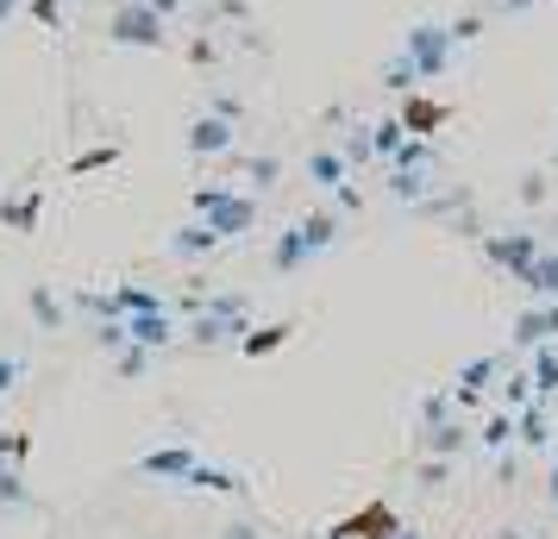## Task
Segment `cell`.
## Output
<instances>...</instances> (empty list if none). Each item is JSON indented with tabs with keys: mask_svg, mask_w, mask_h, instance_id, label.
<instances>
[{
	"mask_svg": "<svg viewBox=\"0 0 558 539\" xmlns=\"http://www.w3.org/2000/svg\"><path fill=\"white\" fill-rule=\"evenodd\" d=\"M332 238H339V213H307V220H295V226L277 238V252H270V264L277 270H302L314 252H327Z\"/></svg>",
	"mask_w": 558,
	"mask_h": 539,
	"instance_id": "1",
	"label": "cell"
},
{
	"mask_svg": "<svg viewBox=\"0 0 558 539\" xmlns=\"http://www.w3.org/2000/svg\"><path fill=\"white\" fill-rule=\"evenodd\" d=\"M195 213H202L220 238H239V232L257 226V201L252 195H232V188H202V195H195Z\"/></svg>",
	"mask_w": 558,
	"mask_h": 539,
	"instance_id": "2",
	"label": "cell"
},
{
	"mask_svg": "<svg viewBox=\"0 0 558 539\" xmlns=\"http://www.w3.org/2000/svg\"><path fill=\"white\" fill-rule=\"evenodd\" d=\"M107 38L113 45H145V51H157L163 45V13H157L151 0H120L113 20H107Z\"/></svg>",
	"mask_w": 558,
	"mask_h": 539,
	"instance_id": "3",
	"label": "cell"
},
{
	"mask_svg": "<svg viewBox=\"0 0 558 539\" xmlns=\"http://www.w3.org/2000/svg\"><path fill=\"white\" fill-rule=\"evenodd\" d=\"M452 26H408V38H402V51L414 57V70H421V82H433V76H446V57H452Z\"/></svg>",
	"mask_w": 558,
	"mask_h": 539,
	"instance_id": "4",
	"label": "cell"
},
{
	"mask_svg": "<svg viewBox=\"0 0 558 539\" xmlns=\"http://www.w3.org/2000/svg\"><path fill=\"white\" fill-rule=\"evenodd\" d=\"M232 145H239V132H232L227 113H202V120L189 126V151L195 157H220V151H232Z\"/></svg>",
	"mask_w": 558,
	"mask_h": 539,
	"instance_id": "5",
	"label": "cell"
},
{
	"mask_svg": "<svg viewBox=\"0 0 558 539\" xmlns=\"http://www.w3.org/2000/svg\"><path fill=\"white\" fill-rule=\"evenodd\" d=\"M489 257L502 270H514V277H527L533 257H539V232H502V238H489Z\"/></svg>",
	"mask_w": 558,
	"mask_h": 539,
	"instance_id": "6",
	"label": "cell"
},
{
	"mask_svg": "<svg viewBox=\"0 0 558 539\" xmlns=\"http://www.w3.org/2000/svg\"><path fill=\"white\" fill-rule=\"evenodd\" d=\"M126 339L151 352V345H170V339H177V327H170V314H163V308H157V314H132V320H126Z\"/></svg>",
	"mask_w": 558,
	"mask_h": 539,
	"instance_id": "7",
	"label": "cell"
},
{
	"mask_svg": "<svg viewBox=\"0 0 558 539\" xmlns=\"http://www.w3.org/2000/svg\"><path fill=\"white\" fill-rule=\"evenodd\" d=\"M195 452H189V445H170V452H151V458L138 464V470H151V477H182V483H189V470H195Z\"/></svg>",
	"mask_w": 558,
	"mask_h": 539,
	"instance_id": "8",
	"label": "cell"
},
{
	"mask_svg": "<svg viewBox=\"0 0 558 539\" xmlns=\"http://www.w3.org/2000/svg\"><path fill=\"white\" fill-rule=\"evenodd\" d=\"M345 170H352L345 151H314V157H307V176L320 182V188H345Z\"/></svg>",
	"mask_w": 558,
	"mask_h": 539,
	"instance_id": "9",
	"label": "cell"
},
{
	"mask_svg": "<svg viewBox=\"0 0 558 539\" xmlns=\"http://www.w3.org/2000/svg\"><path fill=\"white\" fill-rule=\"evenodd\" d=\"M514 439H521V445H533V452H546V445H553L546 408H521V414H514Z\"/></svg>",
	"mask_w": 558,
	"mask_h": 539,
	"instance_id": "10",
	"label": "cell"
},
{
	"mask_svg": "<svg viewBox=\"0 0 558 539\" xmlns=\"http://www.w3.org/2000/svg\"><path fill=\"white\" fill-rule=\"evenodd\" d=\"M521 283H527L539 302H558V252H553V257H546V252L533 257V270L521 277Z\"/></svg>",
	"mask_w": 558,
	"mask_h": 539,
	"instance_id": "11",
	"label": "cell"
},
{
	"mask_svg": "<svg viewBox=\"0 0 558 539\" xmlns=\"http://www.w3.org/2000/svg\"><path fill=\"white\" fill-rule=\"evenodd\" d=\"M214 245H220V232L207 226V220H202V226H182L177 238H170V252H177V257H202V252H214Z\"/></svg>",
	"mask_w": 558,
	"mask_h": 539,
	"instance_id": "12",
	"label": "cell"
},
{
	"mask_svg": "<svg viewBox=\"0 0 558 539\" xmlns=\"http://www.w3.org/2000/svg\"><path fill=\"white\" fill-rule=\"evenodd\" d=\"M289 333H295V327H257V333H252V339H239V345H245V358H264V352H277Z\"/></svg>",
	"mask_w": 558,
	"mask_h": 539,
	"instance_id": "13",
	"label": "cell"
},
{
	"mask_svg": "<svg viewBox=\"0 0 558 539\" xmlns=\"http://www.w3.org/2000/svg\"><path fill=\"white\" fill-rule=\"evenodd\" d=\"M396 120H402L408 132H421V126H439V120H446V107H433V101H408L402 113H396Z\"/></svg>",
	"mask_w": 558,
	"mask_h": 539,
	"instance_id": "14",
	"label": "cell"
},
{
	"mask_svg": "<svg viewBox=\"0 0 558 539\" xmlns=\"http://www.w3.org/2000/svg\"><path fill=\"white\" fill-rule=\"evenodd\" d=\"M0 220L13 232H26L32 220H38V195H20V201H0Z\"/></svg>",
	"mask_w": 558,
	"mask_h": 539,
	"instance_id": "15",
	"label": "cell"
},
{
	"mask_svg": "<svg viewBox=\"0 0 558 539\" xmlns=\"http://www.w3.org/2000/svg\"><path fill=\"white\" fill-rule=\"evenodd\" d=\"M533 389L539 395H558V352H539L533 358Z\"/></svg>",
	"mask_w": 558,
	"mask_h": 539,
	"instance_id": "16",
	"label": "cell"
},
{
	"mask_svg": "<svg viewBox=\"0 0 558 539\" xmlns=\"http://www.w3.org/2000/svg\"><path fill=\"white\" fill-rule=\"evenodd\" d=\"M277 176H282L277 157H245V182H252V188H270Z\"/></svg>",
	"mask_w": 558,
	"mask_h": 539,
	"instance_id": "17",
	"label": "cell"
},
{
	"mask_svg": "<svg viewBox=\"0 0 558 539\" xmlns=\"http://www.w3.org/2000/svg\"><path fill=\"white\" fill-rule=\"evenodd\" d=\"M489 377H496V358H471V364H464V377H458V389H464V395H477Z\"/></svg>",
	"mask_w": 558,
	"mask_h": 539,
	"instance_id": "18",
	"label": "cell"
},
{
	"mask_svg": "<svg viewBox=\"0 0 558 539\" xmlns=\"http://www.w3.org/2000/svg\"><path fill=\"white\" fill-rule=\"evenodd\" d=\"M383 82H389V88H402V95H408V88H414V82H421V70H414V57H396V63H389V70H383Z\"/></svg>",
	"mask_w": 558,
	"mask_h": 539,
	"instance_id": "19",
	"label": "cell"
},
{
	"mask_svg": "<svg viewBox=\"0 0 558 539\" xmlns=\"http://www.w3.org/2000/svg\"><path fill=\"white\" fill-rule=\"evenodd\" d=\"M514 339H521V345H539V339H553V333H546V308H527V314H521Z\"/></svg>",
	"mask_w": 558,
	"mask_h": 539,
	"instance_id": "20",
	"label": "cell"
},
{
	"mask_svg": "<svg viewBox=\"0 0 558 539\" xmlns=\"http://www.w3.org/2000/svg\"><path fill=\"white\" fill-rule=\"evenodd\" d=\"M26 7H32V20H38L45 32H63V7H57V0H26Z\"/></svg>",
	"mask_w": 558,
	"mask_h": 539,
	"instance_id": "21",
	"label": "cell"
},
{
	"mask_svg": "<svg viewBox=\"0 0 558 539\" xmlns=\"http://www.w3.org/2000/svg\"><path fill=\"white\" fill-rule=\"evenodd\" d=\"M32 314H38L45 327H57V320H63V308H57V295H51V289H32Z\"/></svg>",
	"mask_w": 558,
	"mask_h": 539,
	"instance_id": "22",
	"label": "cell"
},
{
	"mask_svg": "<svg viewBox=\"0 0 558 539\" xmlns=\"http://www.w3.org/2000/svg\"><path fill=\"white\" fill-rule=\"evenodd\" d=\"M514 439V414H496L489 427H483V445H508Z\"/></svg>",
	"mask_w": 558,
	"mask_h": 539,
	"instance_id": "23",
	"label": "cell"
},
{
	"mask_svg": "<svg viewBox=\"0 0 558 539\" xmlns=\"http://www.w3.org/2000/svg\"><path fill=\"white\" fill-rule=\"evenodd\" d=\"M20 495H26V489H20V470L0 464V502H20Z\"/></svg>",
	"mask_w": 558,
	"mask_h": 539,
	"instance_id": "24",
	"label": "cell"
},
{
	"mask_svg": "<svg viewBox=\"0 0 558 539\" xmlns=\"http://www.w3.org/2000/svg\"><path fill=\"white\" fill-rule=\"evenodd\" d=\"M477 26H483L477 13H464V20H452V38H458V45H471V38H477Z\"/></svg>",
	"mask_w": 558,
	"mask_h": 539,
	"instance_id": "25",
	"label": "cell"
},
{
	"mask_svg": "<svg viewBox=\"0 0 558 539\" xmlns=\"http://www.w3.org/2000/svg\"><path fill=\"white\" fill-rule=\"evenodd\" d=\"M120 370H126V377H138V370H145V345H132L126 358H120Z\"/></svg>",
	"mask_w": 558,
	"mask_h": 539,
	"instance_id": "26",
	"label": "cell"
},
{
	"mask_svg": "<svg viewBox=\"0 0 558 539\" xmlns=\"http://www.w3.org/2000/svg\"><path fill=\"white\" fill-rule=\"evenodd\" d=\"M13 377H20V364H13V358H0V395L13 389Z\"/></svg>",
	"mask_w": 558,
	"mask_h": 539,
	"instance_id": "27",
	"label": "cell"
},
{
	"mask_svg": "<svg viewBox=\"0 0 558 539\" xmlns=\"http://www.w3.org/2000/svg\"><path fill=\"white\" fill-rule=\"evenodd\" d=\"M489 7H496V13H527L533 0H489Z\"/></svg>",
	"mask_w": 558,
	"mask_h": 539,
	"instance_id": "28",
	"label": "cell"
},
{
	"mask_svg": "<svg viewBox=\"0 0 558 539\" xmlns=\"http://www.w3.org/2000/svg\"><path fill=\"white\" fill-rule=\"evenodd\" d=\"M13 13H20V0H0V26H7V20H13Z\"/></svg>",
	"mask_w": 558,
	"mask_h": 539,
	"instance_id": "29",
	"label": "cell"
},
{
	"mask_svg": "<svg viewBox=\"0 0 558 539\" xmlns=\"http://www.w3.org/2000/svg\"><path fill=\"white\" fill-rule=\"evenodd\" d=\"M546 333H558V302H546Z\"/></svg>",
	"mask_w": 558,
	"mask_h": 539,
	"instance_id": "30",
	"label": "cell"
},
{
	"mask_svg": "<svg viewBox=\"0 0 558 539\" xmlns=\"http://www.w3.org/2000/svg\"><path fill=\"white\" fill-rule=\"evenodd\" d=\"M151 7H157V13H163V20H170V13H177L182 0H151Z\"/></svg>",
	"mask_w": 558,
	"mask_h": 539,
	"instance_id": "31",
	"label": "cell"
},
{
	"mask_svg": "<svg viewBox=\"0 0 558 539\" xmlns=\"http://www.w3.org/2000/svg\"><path fill=\"white\" fill-rule=\"evenodd\" d=\"M553 509H558V452H553Z\"/></svg>",
	"mask_w": 558,
	"mask_h": 539,
	"instance_id": "32",
	"label": "cell"
},
{
	"mask_svg": "<svg viewBox=\"0 0 558 539\" xmlns=\"http://www.w3.org/2000/svg\"><path fill=\"white\" fill-rule=\"evenodd\" d=\"M396 539H408V534H396Z\"/></svg>",
	"mask_w": 558,
	"mask_h": 539,
	"instance_id": "33",
	"label": "cell"
}]
</instances>
